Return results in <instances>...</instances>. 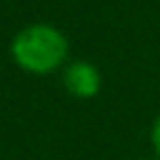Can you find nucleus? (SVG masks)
I'll use <instances>...</instances> for the list:
<instances>
[{"label":"nucleus","mask_w":160,"mask_h":160,"mask_svg":"<svg viewBox=\"0 0 160 160\" xmlns=\"http://www.w3.org/2000/svg\"><path fill=\"white\" fill-rule=\"evenodd\" d=\"M68 42L57 28L45 24L24 28L12 42V54L31 73H50L66 59Z\"/></svg>","instance_id":"nucleus-1"},{"label":"nucleus","mask_w":160,"mask_h":160,"mask_svg":"<svg viewBox=\"0 0 160 160\" xmlns=\"http://www.w3.org/2000/svg\"><path fill=\"white\" fill-rule=\"evenodd\" d=\"M64 82L68 87L71 94L75 97H82V99H90L99 92L101 87V78H99V71L97 66L87 64V61H75L66 68L64 73Z\"/></svg>","instance_id":"nucleus-2"},{"label":"nucleus","mask_w":160,"mask_h":160,"mask_svg":"<svg viewBox=\"0 0 160 160\" xmlns=\"http://www.w3.org/2000/svg\"><path fill=\"white\" fill-rule=\"evenodd\" d=\"M151 139H153V146H155V151H158V155H160V115H158V120H155V125H153Z\"/></svg>","instance_id":"nucleus-3"}]
</instances>
